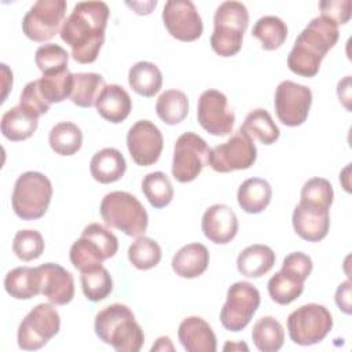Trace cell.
<instances>
[{
  "label": "cell",
  "instance_id": "6da1fadb",
  "mask_svg": "<svg viewBox=\"0 0 352 352\" xmlns=\"http://www.w3.org/2000/svg\"><path fill=\"white\" fill-rule=\"evenodd\" d=\"M110 10L104 1H80L66 18L59 32L78 63L96 60L104 43V30Z\"/></svg>",
  "mask_w": 352,
  "mask_h": 352
},
{
  "label": "cell",
  "instance_id": "7a4b0ae2",
  "mask_svg": "<svg viewBox=\"0 0 352 352\" xmlns=\"http://www.w3.org/2000/svg\"><path fill=\"white\" fill-rule=\"evenodd\" d=\"M338 36V26L331 19L322 15L314 18L297 36L287 56V67L301 77L316 76L323 58L336 45Z\"/></svg>",
  "mask_w": 352,
  "mask_h": 352
},
{
  "label": "cell",
  "instance_id": "3957f363",
  "mask_svg": "<svg viewBox=\"0 0 352 352\" xmlns=\"http://www.w3.org/2000/svg\"><path fill=\"white\" fill-rule=\"evenodd\" d=\"M95 333L100 341L117 352H138L143 346L144 334L129 307L111 304L95 316Z\"/></svg>",
  "mask_w": 352,
  "mask_h": 352
},
{
  "label": "cell",
  "instance_id": "277c9868",
  "mask_svg": "<svg viewBox=\"0 0 352 352\" xmlns=\"http://www.w3.org/2000/svg\"><path fill=\"white\" fill-rule=\"evenodd\" d=\"M214 29L210 36L212 50L224 58L236 55L242 48L243 33L249 25V12L241 1L221 3L213 16Z\"/></svg>",
  "mask_w": 352,
  "mask_h": 352
},
{
  "label": "cell",
  "instance_id": "5b68a950",
  "mask_svg": "<svg viewBox=\"0 0 352 352\" xmlns=\"http://www.w3.org/2000/svg\"><path fill=\"white\" fill-rule=\"evenodd\" d=\"M100 216L106 226L128 236H140L148 226V216L140 201L126 191H111L100 202Z\"/></svg>",
  "mask_w": 352,
  "mask_h": 352
},
{
  "label": "cell",
  "instance_id": "8992f818",
  "mask_svg": "<svg viewBox=\"0 0 352 352\" xmlns=\"http://www.w3.org/2000/svg\"><path fill=\"white\" fill-rule=\"evenodd\" d=\"M118 250L117 236L99 223L88 224L70 248V261L80 271H91Z\"/></svg>",
  "mask_w": 352,
  "mask_h": 352
},
{
  "label": "cell",
  "instance_id": "52a82bcc",
  "mask_svg": "<svg viewBox=\"0 0 352 352\" xmlns=\"http://www.w3.org/2000/svg\"><path fill=\"white\" fill-rule=\"evenodd\" d=\"M52 198L51 180L41 172L29 170L22 173L11 197L14 213L22 220H37L43 217Z\"/></svg>",
  "mask_w": 352,
  "mask_h": 352
},
{
  "label": "cell",
  "instance_id": "ba28073f",
  "mask_svg": "<svg viewBox=\"0 0 352 352\" xmlns=\"http://www.w3.org/2000/svg\"><path fill=\"white\" fill-rule=\"evenodd\" d=\"M312 271V260L302 252H293L283 258L282 268L268 280V294L276 304L287 305L298 298L304 282Z\"/></svg>",
  "mask_w": 352,
  "mask_h": 352
},
{
  "label": "cell",
  "instance_id": "9c48e42d",
  "mask_svg": "<svg viewBox=\"0 0 352 352\" xmlns=\"http://www.w3.org/2000/svg\"><path fill=\"white\" fill-rule=\"evenodd\" d=\"M333 327L330 311L320 304H305L294 309L287 318L290 340L302 346L314 345L324 340Z\"/></svg>",
  "mask_w": 352,
  "mask_h": 352
},
{
  "label": "cell",
  "instance_id": "30bf717a",
  "mask_svg": "<svg viewBox=\"0 0 352 352\" xmlns=\"http://www.w3.org/2000/svg\"><path fill=\"white\" fill-rule=\"evenodd\" d=\"M60 316L54 304H37L19 323L16 341L25 351H36L59 333Z\"/></svg>",
  "mask_w": 352,
  "mask_h": 352
},
{
  "label": "cell",
  "instance_id": "8fae6325",
  "mask_svg": "<svg viewBox=\"0 0 352 352\" xmlns=\"http://www.w3.org/2000/svg\"><path fill=\"white\" fill-rule=\"evenodd\" d=\"M210 148L208 143L194 132L180 135L173 147L172 176L179 183H190L209 165Z\"/></svg>",
  "mask_w": 352,
  "mask_h": 352
},
{
  "label": "cell",
  "instance_id": "7c38bea8",
  "mask_svg": "<svg viewBox=\"0 0 352 352\" xmlns=\"http://www.w3.org/2000/svg\"><path fill=\"white\" fill-rule=\"evenodd\" d=\"M260 305V293L249 282H235L227 292V300L220 311V322L228 331L243 330Z\"/></svg>",
  "mask_w": 352,
  "mask_h": 352
},
{
  "label": "cell",
  "instance_id": "4fadbf2b",
  "mask_svg": "<svg viewBox=\"0 0 352 352\" xmlns=\"http://www.w3.org/2000/svg\"><path fill=\"white\" fill-rule=\"evenodd\" d=\"M67 3L65 0H38L25 14L22 32L33 41L51 40L62 29Z\"/></svg>",
  "mask_w": 352,
  "mask_h": 352
},
{
  "label": "cell",
  "instance_id": "5bb4252c",
  "mask_svg": "<svg viewBox=\"0 0 352 352\" xmlns=\"http://www.w3.org/2000/svg\"><path fill=\"white\" fill-rule=\"evenodd\" d=\"M257 158L253 139L241 128L223 144L210 148L209 165L214 172L228 173L250 168Z\"/></svg>",
  "mask_w": 352,
  "mask_h": 352
},
{
  "label": "cell",
  "instance_id": "9a60e30c",
  "mask_svg": "<svg viewBox=\"0 0 352 352\" xmlns=\"http://www.w3.org/2000/svg\"><path fill=\"white\" fill-rule=\"evenodd\" d=\"M312 104V91L290 80L282 81L275 89L274 106L279 121L286 126L305 122Z\"/></svg>",
  "mask_w": 352,
  "mask_h": 352
},
{
  "label": "cell",
  "instance_id": "2e32d148",
  "mask_svg": "<svg viewBox=\"0 0 352 352\" xmlns=\"http://www.w3.org/2000/svg\"><path fill=\"white\" fill-rule=\"evenodd\" d=\"M197 118L199 125L213 136L228 135L235 122V114L228 106L227 96L217 89H206L201 94Z\"/></svg>",
  "mask_w": 352,
  "mask_h": 352
},
{
  "label": "cell",
  "instance_id": "e0dca14e",
  "mask_svg": "<svg viewBox=\"0 0 352 352\" xmlns=\"http://www.w3.org/2000/svg\"><path fill=\"white\" fill-rule=\"evenodd\" d=\"M162 21L169 34L180 41H194L204 32L201 15L190 0H168L162 10Z\"/></svg>",
  "mask_w": 352,
  "mask_h": 352
},
{
  "label": "cell",
  "instance_id": "ac0fdd59",
  "mask_svg": "<svg viewBox=\"0 0 352 352\" xmlns=\"http://www.w3.org/2000/svg\"><path fill=\"white\" fill-rule=\"evenodd\" d=\"M126 146L133 162L139 166H150L160 160L164 138L157 125L148 120L136 121L126 133Z\"/></svg>",
  "mask_w": 352,
  "mask_h": 352
},
{
  "label": "cell",
  "instance_id": "d6986e66",
  "mask_svg": "<svg viewBox=\"0 0 352 352\" xmlns=\"http://www.w3.org/2000/svg\"><path fill=\"white\" fill-rule=\"evenodd\" d=\"M329 209L326 205L300 199L292 217L296 234L308 242L322 241L330 228Z\"/></svg>",
  "mask_w": 352,
  "mask_h": 352
},
{
  "label": "cell",
  "instance_id": "ffe728a7",
  "mask_svg": "<svg viewBox=\"0 0 352 352\" xmlns=\"http://www.w3.org/2000/svg\"><path fill=\"white\" fill-rule=\"evenodd\" d=\"M204 235L216 245L231 242L238 232V217L235 212L223 204L209 206L201 221Z\"/></svg>",
  "mask_w": 352,
  "mask_h": 352
},
{
  "label": "cell",
  "instance_id": "44dd1931",
  "mask_svg": "<svg viewBox=\"0 0 352 352\" xmlns=\"http://www.w3.org/2000/svg\"><path fill=\"white\" fill-rule=\"evenodd\" d=\"M41 274V294L54 305H66L74 297L73 275L59 264L38 265Z\"/></svg>",
  "mask_w": 352,
  "mask_h": 352
},
{
  "label": "cell",
  "instance_id": "7402d4cb",
  "mask_svg": "<svg viewBox=\"0 0 352 352\" xmlns=\"http://www.w3.org/2000/svg\"><path fill=\"white\" fill-rule=\"evenodd\" d=\"M177 337L187 352H214L217 349V340L212 327L199 316L183 319L179 324Z\"/></svg>",
  "mask_w": 352,
  "mask_h": 352
},
{
  "label": "cell",
  "instance_id": "603a6c76",
  "mask_svg": "<svg viewBox=\"0 0 352 352\" xmlns=\"http://www.w3.org/2000/svg\"><path fill=\"white\" fill-rule=\"evenodd\" d=\"M95 107L102 118L113 124H120L129 116L132 99L121 85L110 84L100 92Z\"/></svg>",
  "mask_w": 352,
  "mask_h": 352
},
{
  "label": "cell",
  "instance_id": "cb8c5ba5",
  "mask_svg": "<svg viewBox=\"0 0 352 352\" xmlns=\"http://www.w3.org/2000/svg\"><path fill=\"white\" fill-rule=\"evenodd\" d=\"M209 250L205 245L194 242L180 248L172 258V270L186 279L198 278L209 265Z\"/></svg>",
  "mask_w": 352,
  "mask_h": 352
},
{
  "label": "cell",
  "instance_id": "d4e9b609",
  "mask_svg": "<svg viewBox=\"0 0 352 352\" xmlns=\"http://www.w3.org/2000/svg\"><path fill=\"white\" fill-rule=\"evenodd\" d=\"M38 125V116L22 104L7 110L1 117L0 129L4 138L11 142H21L30 138Z\"/></svg>",
  "mask_w": 352,
  "mask_h": 352
},
{
  "label": "cell",
  "instance_id": "484cf974",
  "mask_svg": "<svg viewBox=\"0 0 352 352\" xmlns=\"http://www.w3.org/2000/svg\"><path fill=\"white\" fill-rule=\"evenodd\" d=\"M89 170L96 182L102 184L114 183L124 176L126 170V161L120 150L106 147L94 154Z\"/></svg>",
  "mask_w": 352,
  "mask_h": 352
},
{
  "label": "cell",
  "instance_id": "4316f807",
  "mask_svg": "<svg viewBox=\"0 0 352 352\" xmlns=\"http://www.w3.org/2000/svg\"><path fill=\"white\" fill-rule=\"evenodd\" d=\"M6 292L16 300H29L41 294V274L38 267H16L4 278Z\"/></svg>",
  "mask_w": 352,
  "mask_h": 352
},
{
  "label": "cell",
  "instance_id": "83f0119b",
  "mask_svg": "<svg viewBox=\"0 0 352 352\" xmlns=\"http://www.w3.org/2000/svg\"><path fill=\"white\" fill-rule=\"evenodd\" d=\"M275 253L270 246L254 243L239 253L236 258V268L239 274L246 278H260L271 271L275 264Z\"/></svg>",
  "mask_w": 352,
  "mask_h": 352
},
{
  "label": "cell",
  "instance_id": "f1b7e54d",
  "mask_svg": "<svg viewBox=\"0 0 352 352\" xmlns=\"http://www.w3.org/2000/svg\"><path fill=\"white\" fill-rule=\"evenodd\" d=\"M272 188L270 183L261 177H249L238 188V205L246 213H261L271 202Z\"/></svg>",
  "mask_w": 352,
  "mask_h": 352
},
{
  "label": "cell",
  "instance_id": "f546056e",
  "mask_svg": "<svg viewBox=\"0 0 352 352\" xmlns=\"http://www.w3.org/2000/svg\"><path fill=\"white\" fill-rule=\"evenodd\" d=\"M128 82L138 95L151 98L162 87V73L153 62L140 60L129 69Z\"/></svg>",
  "mask_w": 352,
  "mask_h": 352
},
{
  "label": "cell",
  "instance_id": "4dcf8cb0",
  "mask_svg": "<svg viewBox=\"0 0 352 352\" xmlns=\"http://www.w3.org/2000/svg\"><path fill=\"white\" fill-rule=\"evenodd\" d=\"M104 87V78L98 73H76L70 100L78 107H94Z\"/></svg>",
  "mask_w": 352,
  "mask_h": 352
},
{
  "label": "cell",
  "instance_id": "1f68e13d",
  "mask_svg": "<svg viewBox=\"0 0 352 352\" xmlns=\"http://www.w3.org/2000/svg\"><path fill=\"white\" fill-rule=\"evenodd\" d=\"M252 340L261 352H276L283 346L285 330L272 316L260 318L252 329Z\"/></svg>",
  "mask_w": 352,
  "mask_h": 352
},
{
  "label": "cell",
  "instance_id": "d6a6232c",
  "mask_svg": "<svg viewBox=\"0 0 352 352\" xmlns=\"http://www.w3.org/2000/svg\"><path fill=\"white\" fill-rule=\"evenodd\" d=\"M241 129L246 132L252 139H257L263 144L275 143L280 135V131L274 122L271 114L264 109L252 110L246 116Z\"/></svg>",
  "mask_w": 352,
  "mask_h": 352
},
{
  "label": "cell",
  "instance_id": "836d02e7",
  "mask_svg": "<svg viewBox=\"0 0 352 352\" xmlns=\"http://www.w3.org/2000/svg\"><path fill=\"white\" fill-rule=\"evenodd\" d=\"M155 111L162 122L176 125L188 114V99L186 94L179 89H168L158 96Z\"/></svg>",
  "mask_w": 352,
  "mask_h": 352
},
{
  "label": "cell",
  "instance_id": "e575fe53",
  "mask_svg": "<svg viewBox=\"0 0 352 352\" xmlns=\"http://www.w3.org/2000/svg\"><path fill=\"white\" fill-rule=\"evenodd\" d=\"M48 143L56 154L73 155L81 148L82 132L74 122L62 121L51 128Z\"/></svg>",
  "mask_w": 352,
  "mask_h": 352
},
{
  "label": "cell",
  "instance_id": "d590c367",
  "mask_svg": "<svg viewBox=\"0 0 352 352\" xmlns=\"http://www.w3.org/2000/svg\"><path fill=\"white\" fill-rule=\"evenodd\" d=\"M252 36L261 41L263 50L274 51L286 41L287 26L279 16L264 15L253 26Z\"/></svg>",
  "mask_w": 352,
  "mask_h": 352
},
{
  "label": "cell",
  "instance_id": "8d00e7d4",
  "mask_svg": "<svg viewBox=\"0 0 352 352\" xmlns=\"http://www.w3.org/2000/svg\"><path fill=\"white\" fill-rule=\"evenodd\" d=\"M142 191L150 205L155 209L165 208L173 199V186L169 177L161 172H151L147 173L142 180Z\"/></svg>",
  "mask_w": 352,
  "mask_h": 352
},
{
  "label": "cell",
  "instance_id": "74e56055",
  "mask_svg": "<svg viewBox=\"0 0 352 352\" xmlns=\"http://www.w3.org/2000/svg\"><path fill=\"white\" fill-rule=\"evenodd\" d=\"M38 89L45 102L51 106L70 98L73 89V74L67 70L56 74H43L38 80Z\"/></svg>",
  "mask_w": 352,
  "mask_h": 352
},
{
  "label": "cell",
  "instance_id": "f35d334b",
  "mask_svg": "<svg viewBox=\"0 0 352 352\" xmlns=\"http://www.w3.org/2000/svg\"><path fill=\"white\" fill-rule=\"evenodd\" d=\"M80 282L84 296L92 302L104 300L113 292L111 275L103 265L87 272H81Z\"/></svg>",
  "mask_w": 352,
  "mask_h": 352
},
{
  "label": "cell",
  "instance_id": "ab89813d",
  "mask_svg": "<svg viewBox=\"0 0 352 352\" xmlns=\"http://www.w3.org/2000/svg\"><path fill=\"white\" fill-rule=\"evenodd\" d=\"M162 257L160 245L144 235L138 236L128 248V258L131 264L142 271L154 268Z\"/></svg>",
  "mask_w": 352,
  "mask_h": 352
},
{
  "label": "cell",
  "instance_id": "60d3db41",
  "mask_svg": "<svg viewBox=\"0 0 352 352\" xmlns=\"http://www.w3.org/2000/svg\"><path fill=\"white\" fill-rule=\"evenodd\" d=\"M34 62L43 74H56L67 70L69 54L60 45L48 43L37 48Z\"/></svg>",
  "mask_w": 352,
  "mask_h": 352
},
{
  "label": "cell",
  "instance_id": "b9f144b4",
  "mask_svg": "<svg viewBox=\"0 0 352 352\" xmlns=\"http://www.w3.org/2000/svg\"><path fill=\"white\" fill-rule=\"evenodd\" d=\"M45 243L41 234L36 230H21L12 241V250L22 261H33L44 252Z\"/></svg>",
  "mask_w": 352,
  "mask_h": 352
},
{
  "label": "cell",
  "instance_id": "7bdbcfd3",
  "mask_svg": "<svg viewBox=\"0 0 352 352\" xmlns=\"http://www.w3.org/2000/svg\"><path fill=\"white\" fill-rule=\"evenodd\" d=\"M301 199L311 201L316 204H322L326 206H331L334 191L327 179L323 177H312L304 183L300 194Z\"/></svg>",
  "mask_w": 352,
  "mask_h": 352
},
{
  "label": "cell",
  "instance_id": "ee69618b",
  "mask_svg": "<svg viewBox=\"0 0 352 352\" xmlns=\"http://www.w3.org/2000/svg\"><path fill=\"white\" fill-rule=\"evenodd\" d=\"M19 104L25 106L38 117L45 114L50 110V104L45 102L43 95L40 94L37 80L30 81L23 87L19 98Z\"/></svg>",
  "mask_w": 352,
  "mask_h": 352
},
{
  "label": "cell",
  "instance_id": "f6af8a7d",
  "mask_svg": "<svg viewBox=\"0 0 352 352\" xmlns=\"http://www.w3.org/2000/svg\"><path fill=\"white\" fill-rule=\"evenodd\" d=\"M351 7V0H323L319 3L322 16L331 19L337 26L349 21Z\"/></svg>",
  "mask_w": 352,
  "mask_h": 352
},
{
  "label": "cell",
  "instance_id": "bcb514c9",
  "mask_svg": "<svg viewBox=\"0 0 352 352\" xmlns=\"http://www.w3.org/2000/svg\"><path fill=\"white\" fill-rule=\"evenodd\" d=\"M336 304L344 314H351V280H345L338 286L336 292Z\"/></svg>",
  "mask_w": 352,
  "mask_h": 352
},
{
  "label": "cell",
  "instance_id": "7dc6e473",
  "mask_svg": "<svg viewBox=\"0 0 352 352\" xmlns=\"http://www.w3.org/2000/svg\"><path fill=\"white\" fill-rule=\"evenodd\" d=\"M337 95L340 102L345 106L348 111H351V76H346L344 80L338 81L337 85Z\"/></svg>",
  "mask_w": 352,
  "mask_h": 352
},
{
  "label": "cell",
  "instance_id": "c3c4849f",
  "mask_svg": "<svg viewBox=\"0 0 352 352\" xmlns=\"http://www.w3.org/2000/svg\"><path fill=\"white\" fill-rule=\"evenodd\" d=\"M166 349H169V351H173L175 348H173V345H172V342H170V338L169 337H160L158 340H157V342L151 346V351H166Z\"/></svg>",
  "mask_w": 352,
  "mask_h": 352
},
{
  "label": "cell",
  "instance_id": "681fc988",
  "mask_svg": "<svg viewBox=\"0 0 352 352\" xmlns=\"http://www.w3.org/2000/svg\"><path fill=\"white\" fill-rule=\"evenodd\" d=\"M1 69H3V80H4V92H3V100L6 99V96H7V91L11 88V85H12V73L8 70V67H7V65L6 63H3L1 65Z\"/></svg>",
  "mask_w": 352,
  "mask_h": 352
},
{
  "label": "cell",
  "instance_id": "f907efd6",
  "mask_svg": "<svg viewBox=\"0 0 352 352\" xmlns=\"http://www.w3.org/2000/svg\"><path fill=\"white\" fill-rule=\"evenodd\" d=\"M245 349V351H248V346L245 345V344H232V342H228V344H226L224 345V351H227V349Z\"/></svg>",
  "mask_w": 352,
  "mask_h": 352
}]
</instances>
